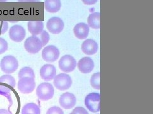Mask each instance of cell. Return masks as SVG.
<instances>
[{
  "instance_id": "cell-12",
  "label": "cell",
  "mask_w": 153,
  "mask_h": 114,
  "mask_svg": "<svg viewBox=\"0 0 153 114\" xmlns=\"http://www.w3.org/2000/svg\"><path fill=\"white\" fill-rule=\"evenodd\" d=\"M40 74V77L43 80L49 81L54 79L57 74V70L54 65L45 64L41 67Z\"/></svg>"
},
{
  "instance_id": "cell-24",
  "label": "cell",
  "mask_w": 153,
  "mask_h": 114,
  "mask_svg": "<svg viewBox=\"0 0 153 114\" xmlns=\"http://www.w3.org/2000/svg\"><path fill=\"white\" fill-rule=\"evenodd\" d=\"M8 50V42L3 38L0 37V55L4 53Z\"/></svg>"
},
{
  "instance_id": "cell-5",
  "label": "cell",
  "mask_w": 153,
  "mask_h": 114,
  "mask_svg": "<svg viewBox=\"0 0 153 114\" xmlns=\"http://www.w3.org/2000/svg\"><path fill=\"white\" fill-rule=\"evenodd\" d=\"M72 84V79L66 73H61L56 75L54 79V85L56 89L60 91L68 89Z\"/></svg>"
},
{
  "instance_id": "cell-32",
  "label": "cell",
  "mask_w": 153,
  "mask_h": 114,
  "mask_svg": "<svg viewBox=\"0 0 153 114\" xmlns=\"http://www.w3.org/2000/svg\"><path fill=\"white\" fill-rule=\"evenodd\" d=\"M70 114H76V113H74V112H72V113H70Z\"/></svg>"
},
{
  "instance_id": "cell-16",
  "label": "cell",
  "mask_w": 153,
  "mask_h": 114,
  "mask_svg": "<svg viewBox=\"0 0 153 114\" xmlns=\"http://www.w3.org/2000/svg\"><path fill=\"white\" fill-rule=\"evenodd\" d=\"M44 27L42 21H30L27 23L28 31L33 36L40 34L44 31Z\"/></svg>"
},
{
  "instance_id": "cell-23",
  "label": "cell",
  "mask_w": 153,
  "mask_h": 114,
  "mask_svg": "<svg viewBox=\"0 0 153 114\" xmlns=\"http://www.w3.org/2000/svg\"><path fill=\"white\" fill-rule=\"evenodd\" d=\"M39 38L42 42L43 46H45L50 40V35L46 31H43L40 34Z\"/></svg>"
},
{
  "instance_id": "cell-14",
  "label": "cell",
  "mask_w": 153,
  "mask_h": 114,
  "mask_svg": "<svg viewBox=\"0 0 153 114\" xmlns=\"http://www.w3.org/2000/svg\"><path fill=\"white\" fill-rule=\"evenodd\" d=\"M82 52L87 55H93L98 51V45L97 42L92 39H85L81 46Z\"/></svg>"
},
{
  "instance_id": "cell-1",
  "label": "cell",
  "mask_w": 153,
  "mask_h": 114,
  "mask_svg": "<svg viewBox=\"0 0 153 114\" xmlns=\"http://www.w3.org/2000/svg\"><path fill=\"white\" fill-rule=\"evenodd\" d=\"M54 94V89L49 83H41L36 88V96L42 101H47L52 99Z\"/></svg>"
},
{
  "instance_id": "cell-4",
  "label": "cell",
  "mask_w": 153,
  "mask_h": 114,
  "mask_svg": "<svg viewBox=\"0 0 153 114\" xmlns=\"http://www.w3.org/2000/svg\"><path fill=\"white\" fill-rule=\"evenodd\" d=\"M24 47L28 53L36 54L41 50L43 45L39 37L36 36H31L26 39Z\"/></svg>"
},
{
  "instance_id": "cell-21",
  "label": "cell",
  "mask_w": 153,
  "mask_h": 114,
  "mask_svg": "<svg viewBox=\"0 0 153 114\" xmlns=\"http://www.w3.org/2000/svg\"><path fill=\"white\" fill-rule=\"evenodd\" d=\"M0 83L7 84L10 86L12 88H15L16 85V82L15 79L13 78V76L10 75H3L0 77Z\"/></svg>"
},
{
  "instance_id": "cell-33",
  "label": "cell",
  "mask_w": 153,
  "mask_h": 114,
  "mask_svg": "<svg viewBox=\"0 0 153 114\" xmlns=\"http://www.w3.org/2000/svg\"><path fill=\"white\" fill-rule=\"evenodd\" d=\"M98 114H100V113H98Z\"/></svg>"
},
{
  "instance_id": "cell-19",
  "label": "cell",
  "mask_w": 153,
  "mask_h": 114,
  "mask_svg": "<svg viewBox=\"0 0 153 114\" xmlns=\"http://www.w3.org/2000/svg\"><path fill=\"white\" fill-rule=\"evenodd\" d=\"M41 110L39 106L34 103L26 104L22 108L21 114H40Z\"/></svg>"
},
{
  "instance_id": "cell-7",
  "label": "cell",
  "mask_w": 153,
  "mask_h": 114,
  "mask_svg": "<svg viewBox=\"0 0 153 114\" xmlns=\"http://www.w3.org/2000/svg\"><path fill=\"white\" fill-rule=\"evenodd\" d=\"M36 83L34 78L23 77L19 79L18 89L23 94H30L35 88Z\"/></svg>"
},
{
  "instance_id": "cell-10",
  "label": "cell",
  "mask_w": 153,
  "mask_h": 114,
  "mask_svg": "<svg viewBox=\"0 0 153 114\" xmlns=\"http://www.w3.org/2000/svg\"><path fill=\"white\" fill-rule=\"evenodd\" d=\"M26 35V30L21 26L14 25L10 28L9 37L10 39L14 42H21L25 38Z\"/></svg>"
},
{
  "instance_id": "cell-25",
  "label": "cell",
  "mask_w": 153,
  "mask_h": 114,
  "mask_svg": "<svg viewBox=\"0 0 153 114\" xmlns=\"http://www.w3.org/2000/svg\"><path fill=\"white\" fill-rule=\"evenodd\" d=\"M46 114H64L62 109L58 107H52L49 108Z\"/></svg>"
},
{
  "instance_id": "cell-13",
  "label": "cell",
  "mask_w": 153,
  "mask_h": 114,
  "mask_svg": "<svg viewBox=\"0 0 153 114\" xmlns=\"http://www.w3.org/2000/svg\"><path fill=\"white\" fill-rule=\"evenodd\" d=\"M76 65L80 72L83 74L90 73L92 72L94 67V64L92 58L87 56L81 58Z\"/></svg>"
},
{
  "instance_id": "cell-15",
  "label": "cell",
  "mask_w": 153,
  "mask_h": 114,
  "mask_svg": "<svg viewBox=\"0 0 153 114\" xmlns=\"http://www.w3.org/2000/svg\"><path fill=\"white\" fill-rule=\"evenodd\" d=\"M74 33L75 36L79 39H86L89 33V27L87 23L80 22L75 26Z\"/></svg>"
},
{
  "instance_id": "cell-18",
  "label": "cell",
  "mask_w": 153,
  "mask_h": 114,
  "mask_svg": "<svg viewBox=\"0 0 153 114\" xmlns=\"http://www.w3.org/2000/svg\"><path fill=\"white\" fill-rule=\"evenodd\" d=\"M88 25L94 29L100 28V13L94 12L91 13L88 18Z\"/></svg>"
},
{
  "instance_id": "cell-28",
  "label": "cell",
  "mask_w": 153,
  "mask_h": 114,
  "mask_svg": "<svg viewBox=\"0 0 153 114\" xmlns=\"http://www.w3.org/2000/svg\"><path fill=\"white\" fill-rule=\"evenodd\" d=\"M98 0H82V1L87 5H91L98 2Z\"/></svg>"
},
{
  "instance_id": "cell-11",
  "label": "cell",
  "mask_w": 153,
  "mask_h": 114,
  "mask_svg": "<svg viewBox=\"0 0 153 114\" xmlns=\"http://www.w3.org/2000/svg\"><path fill=\"white\" fill-rule=\"evenodd\" d=\"M76 99L75 95L71 93H65L61 95L59 99L61 107L65 109H71L76 104Z\"/></svg>"
},
{
  "instance_id": "cell-3",
  "label": "cell",
  "mask_w": 153,
  "mask_h": 114,
  "mask_svg": "<svg viewBox=\"0 0 153 114\" xmlns=\"http://www.w3.org/2000/svg\"><path fill=\"white\" fill-rule=\"evenodd\" d=\"M85 105L93 113H97L100 110V94L91 93L85 98Z\"/></svg>"
},
{
  "instance_id": "cell-2",
  "label": "cell",
  "mask_w": 153,
  "mask_h": 114,
  "mask_svg": "<svg viewBox=\"0 0 153 114\" xmlns=\"http://www.w3.org/2000/svg\"><path fill=\"white\" fill-rule=\"evenodd\" d=\"M18 61L16 57L12 55L4 56L0 62V67L3 72L12 74L15 72L18 69Z\"/></svg>"
},
{
  "instance_id": "cell-26",
  "label": "cell",
  "mask_w": 153,
  "mask_h": 114,
  "mask_svg": "<svg viewBox=\"0 0 153 114\" xmlns=\"http://www.w3.org/2000/svg\"><path fill=\"white\" fill-rule=\"evenodd\" d=\"M8 22L5 21H0V35L4 34L8 31Z\"/></svg>"
},
{
  "instance_id": "cell-6",
  "label": "cell",
  "mask_w": 153,
  "mask_h": 114,
  "mask_svg": "<svg viewBox=\"0 0 153 114\" xmlns=\"http://www.w3.org/2000/svg\"><path fill=\"white\" fill-rule=\"evenodd\" d=\"M58 65L61 71L69 73L74 71L76 67V61L71 55H66L60 58Z\"/></svg>"
},
{
  "instance_id": "cell-9",
  "label": "cell",
  "mask_w": 153,
  "mask_h": 114,
  "mask_svg": "<svg viewBox=\"0 0 153 114\" xmlns=\"http://www.w3.org/2000/svg\"><path fill=\"white\" fill-rule=\"evenodd\" d=\"M65 23L61 18L54 17L48 20L47 22V28L51 34H58L63 31Z\"/></svg>"
},
{
  "instance_id": "cell-29",
  "label": "cell",
  "mask_w": 153,
  "mask_h": 114,
  "mask_svg": "<svg viewBox=\"0 0 153 114\" xmlns=\"http://www.w3.org/2000/svg\"><path fill=\"white\" fill-rule=\"evenodd\" d=\"M0 114H12L10 112L6 109H0Z\"/></svg>"
},
{
  "instance_id": "cell-27",
  "label": "cell",
  "mask_w": 153,
  "mask_h": 114,
  "mask_svg": "<svg viewBox=\"0 0 153 114\" xmlns=\"http://www.w3.org/2000/svg\"><path fill=\"white\" fill-rule=\"evenodd\" d=\"M73 112L76 114H89L88 112L83 107H78L75 108L73 110Z\"/></svg>"
},
{
  "instance_id": "cell-30",
  "label": "cell",
  "mask_w": 153,
  "mask_h": 114,
  "mask_svg": "<svg viewBox=\"0 0 153 114\" xmlns=\"http://www.w3.org/2000/svg\"><path fill=\"white\" fill-rule=\"evenodd\" d=\"M19 2H36L38 1V0H18Z\"/></svg>"
},
{
  "instance_id": "cell-20",
  "label": "cell",
  "mask_w": 153,
  "mask_h": 114,
  "mask_svg": "<svg viewBox=\"0 0 153 114\" xmlns=\"http://www.w3.org/2000/svg\"><path fill=\"white\" fill-rule=\"evenodd\" d=\"M19 79H20L23 77H31L34 78L35 77V72L29 66H25L20 70L18 74Z\"/></svg>"
},
{
  "instance_id": "cell-22",
  "label": "cell",
  "mask_w": 153,
  "mask_h": 114,
  "mask_svg": "<svg viewBox=\"0 0 153 114\" xmlns=\"http://www.w3.org/2000/svg\"><path fill=\"white\" fill-rule=\"evenodd\" d=\"M91 86L95 89H100V72H96L93 74L90 80Z\"/></svg>"
},
{
  "instance_id": "cell-8",
  "label": "cell",
  "mask_w": 153,
  "mask_h": 114,
  "mask_svg": "<svg viewBox=\"0 0 153 114\" xmlns=\"http://www.w3.org/2000/svg\"><path fill=\"white\" fill-rule=\"evenodd\" d=\"M59 56V50L54 45L47 46L42 51V58L46 62H55Z\"/></svg>"
},
{
  "instance_id": "cell-17",
  "label": "cell",
  "mask_w": 153,
  "mask_h": 114,
  "mask_svg": "<svg viewBox=\"0 0 153 114\" xmlns=\"http://www.w3.org/2000/svg\"><path fill=\"white\" fill-rule=\"evenodd\" d=\"M61 7V0H45V10L49 13H56L60 10Z\"/></svg>"
},
{
  "instance_id": "cell-31",
  "label": "cell",
  "mask_w": 153,
  "mask_h": 114,
  "mask_svg": "<svg viewBox=\"0 0 153 114\" xmlns=\"http://www.w3.org/2000/svg\"><path fill=\"white\" fill-rule=\"evenodd\" d=\"M7 0H0V2H4V1H7Z\"/></svg>"
}]
</instances>
